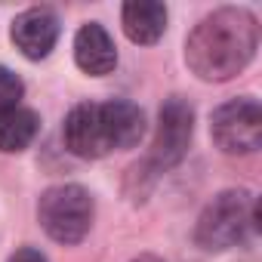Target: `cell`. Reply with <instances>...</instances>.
<instances>
[{
	"instance_id": "7a4b0ae2",
	"label": "cell",
	"mask_w": 262,
	"mask_h": 262,
	"mask_svg": "<svg viewBox=\"0 0 262 262\" xmlns=\"http://www.w3.org/2000/svg\"><path fill=\"white\" fill-rule=\"evenodd\" d=\"M256 228V198L250 191H222L216 194L194 228V241L201 250L219 253L228 247H237L250 237V231Z\"/></svg>"
},
{
	"instance_id": "7c38bea8",
	"label": "cell",
	"mask_w": 262,
	"mask_h": 262,
	"mask_svg": "<svg viewBox=\"0 0 262 262\" xmlns=\"http://www.w3.org/2000/svg\"><path fill=\"white\" fill-rule=\"evenodd\" d=\"M10 262H47V256L40 250H34V247H22V250H16L10 256Z\"/></svg>"
},
{
	"instance_id": "52a82bcc",
	"label": "cell",
	"mask_w": 262,
	"mask_h": 262,
	"mask_svg": "<svg viewBox=\"0 0 262 262\" xmlns=\"http://www.w3.org/2000/svg\"><path fill=\"white\" fill-rule=\"evenodd\" d=\"M10 37L25 59H47L59 40V19L47 7L25 10L22 16H16Z\"/></svg>"
},
{
	"instance_id": "4fadbf2b",
	"label": "cell",
	"mask_w": 262,
	"mask_h": 262,
	"mask_svg": "<svg viewBox=\"0 0 262 262\" xmlns=\"http://www.w3.org/2000/svg\"><path fill=\"white\" fill-rule=\"evenodd\" d=\"M133 262H161L158 256H139V259H133Z\"/></svg>"
},
{
	"instance_id": "8fae6325",
	"label": "cell",
	"mask_w": 262,
	"mask_h": 262,
	"mask_svg": "<svg viewBox=\"0 0 262 262\" xmlns=\"http://www.w3.org/2000/svg\"><path fill=\"white\" fill-rule=\"evenodd\" d=\"M25 86L22 80L7 68V65H0V111H7V108H16L19 99H22Z\"/></svg>"
},
{
	"instance_id": "277c9868",
	"label": "cell",
	"mask_w": 262,
	"mask_h": 262,
	"mask_svg": "<svg viewBox=\"0 0 262 262\" xmlns=\"http://www.w3.org/2000/svg\"><path fill=\"white\" fill-rule=\"evenodd\" d=\"M210 136L225 155H253L262 142V108L256 99L241 96L219 105L210 117Z\"/></svg>"
},
{
	"instance_id": "8992f818",
	"label": "cell",
	"mask_w": 262,
	"mask_h": 262,
	"mask_svg": "<svg viewBox=\"0 0 262 262\" xmlns=\"http://www.w3.org/2000/svg\"><path fill=\"white\" fill-rule=\"evenodd\" d=\"M65 148L77 158L96 161L114 151V136H111V120H108V105L105 102H83L74 105L71 114L65 117L62 129Z\"/></svg>"
},
{
	"instance_id": "30bf717a",
	"label": "cell",
	"mask_w": 262,
	"mask_h": 262,
	"mask_svg": "<svg viewBox=\"0 0 262 262\" xmlns=\"http://www.w3.org/2000/svg\"><path fill=\"white\" fill-rule=\"evenodd\" d=\"M40 120L31 108H7L0 111V151H22L34 142Z\"/></svg>"
},
{
	"instance_id": "5b68a950",
	"label": "cell",
	"mask_w": 262,
	"mask_h": 262,
	"mask_svg": "<svg viewBox=\"0 0 262 262\" xmlns=\"http://www.w3.org/2000/svg\"><path fill=\"white\" fill-rule=\"evenodd\" d=\"M191 133H194V108L182 99V96H170L161 105L158 114V133H155V145L151 155L145 161V167L151 173H167L173 170L191 145Z\"/></svg>"
},
{
	"instance_id": "ba28073f",
	"label": "cell",
	"mask_w": 262,
	"mask_h": 262,
	"mask_svg": "<svg viewBox=\"0 0 262 262\" xmlns=\"http://www.w3.org/2000/svg\"><path fill=\"white\" fill-rule=\"evenodd\" d=\"M74 62H77L80 71H86L93 77H102V74L114 71L117 50H114L111 34L99 22H86L77 31V37H74Z\"/></svg>"
},
{
	"instance_id": "6da1fadb",
	"label": "cell",
	"mask_w": 262,
	"mask_h": 262,
	"mask_svg": "<svg viewBox=\"0 0 262 262\" xmlns=\"http://www.w3.org/2000/svg\"><path fill=\"white\" fill-rule=\"evenodd\" d=\"M259 47V22L250 10L222 7L210 13L185 40L188 68L201 80H231L241 74Z\"/></svg>"
},
{
	"instance_id": "3957f363",
	"label": "cell",
	"mask_w": 262,
	"mask_h": 262,
	"mask_svg": "<svg viewBox=\"0 0 262 262\" xmlns=\"http://www.w3.org/2000/svg\"><path fill=\"white\" fill-rule=\"evenodd\" d=\"M37 216L53 241L71 247L80 244L93 225V198L80 185H53L43 191L37 204Z\"/></svg>"
},
{
	"instance_id": "9c48e42d",
	"label": "cell",
	"mask_w": 262,
	"mask_h": 262,
	"mask_svg": "<svg viewBox=\"0 0 262 262\" xmlns=\"http://www.w3.org/2000/svg\"><path fill=\"white\" fill-rule=\"evenodd\" d=\"M123 19V31L133 43H158L164 28H167V7L164 4H151V0H139V4H126L120 10Z\"/></svg>"
}]
</instances>
